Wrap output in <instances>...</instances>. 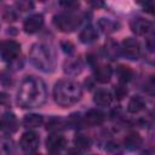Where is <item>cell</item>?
<instances>
[{
	"label": "cell",
	"instance_id": "7a4b0ae2",
	"mask_svg": "<svg viewBox=\"0 0 155 155\" xmlns=\"http://www.w3.org/2000/svg\"><path fill=\"white\" fill-rule=\"evenodd\" d=\"M81 94L82 91L80 85L73 80H59L53 87V99L63 108L70 107L79 102Z\"/></svg>",
	"mask_w": 155,
	"mask_h": 155
},
{
	"label": "cell",
	"instance_id": "8992f818",
	"mask_svg": "<svg viewBox=\"0 0 155 155\" xmlns=\"http://www.w3.org/2000/svg\"><path fill=\"white\" fill-rule=\"evenodd\" d=\"M1 57L6 62L16 61L21 54V45L15 40H7L1 45Z\"/></svg>",
	"mask_w": 155,
	"mask_h": 155
},
{
	"label": "cell",
	"instance_id": "4316f807",
	"mask_svg": "<svg viewBox=\"0 0 155 155\" xmlns=\"http://www.w3.org/2000/svg\"><path fill=\"white\" fill-rule=\"evenodd\" d=\"M2 17H4V19L5 21H15L16 19V13L13 12V10H8V8H6L4 12H2Z\"/></svg>",
	"mask_w": 155,
	"mask_h": 155
},
{
	"label": "cell",
	"instance_id": "7402d4cb",
	"mask_svg": "<svg viewBox=\"0 0 155 155\" xmlns=\"http://www.w3.org/2000/svg\"><path fill=\"white\" fill-rule=\"evenodd\" d=\"M64 71L69 75H76L81 71V63L79 59H69L64 64Z\"/></svg>",
	"mask_w": 155,
	"mask_h": 155
},
{
	"label": "cell",
	"instance_id": "3957f363",
	"mask_svg": "<svg viewBox=\"0 0 155 155\" xmlns=\"http://www.w3.org/2000/svg\"><path fill=\"white\" fill-rule=\"evenodd\" d=\"M29 59L35 68L44 73H50L54 69V56L45 44H34L29 52Z\"/></svg>",
	"mask_w": 155,
	"mask_h": 155
},
{
	"label": "cell",
	"instance_id": "d4e9b609",
	"mask_svg": "<svg viewBox=\"0 0 155 155\" xmlns=\"http://www.w3.org/2000/svg\"><path fill=\"white\" fill-rule=\"evenodd\" d=\"M11 154H12L11 143L6 140L0 142V155H11Z\"/></svg>",
	"mask_w": 155,
	"mask_h": 155
},
{
	"label": "cell",
	"instance_id": "f546056e",
	"mask_svg": "<svg viewBox=\"0 0 155 155\" xmlns=\"http://www.w3.org/2000/svg\"><path fill=\"white\" fill-rule=\"evenodd\" d=\"M126 93H127V90H126L124 86H119V87L116 88V97H117V98H122V97H125Z\"/></svg>",
	"mask_w": 155,
	"mask_h": 155
},
{
	"label": "cell",
	"instance_id": "277c9868",
	"mask_svg": "<svg viewBox=\"0 0 155 155\" xmlns=\"http://www.w3.org/2000/svg\"><path fill=\"white\" fill-rule=\"evenodd\" d=\"M54 25L63 33H71L74 31L81 23V16L78 15L74 10L73 11H65L62 13H58L53 18Z\"/></svg>",
	"mask_w": 155,
	"mask_h": 155
},
{
	"label": "cell",
	"instance_id": "2e32d148",
	"mask_svg": "<svg viewBox=\"0 0 155 155\" xmlns=\"http://www.w3.org/2000/svg\"><path fill=\"white\" fill-rule=\"evenodd\" d=\"M142 143H143L142 137H140L138 133H134V132L128 133V134L125 137V140H124L125 148H126L127 150H131V151L137 150V149L142 145Z\"/></svg>",
	"mask_w": 155,
	"mask_h": 155
},
{
	"label": "cell",
	"instance_id": "ba28073f",
	"mask_svg": "<svg viewBox=\"0 0 155 155\" xmlns=\"http://www.w3.org/2000/svg\"><path fill=\"white\" fill-rule=\"evenodd\" d=\"M39 143H40L39 136L33 131L24 132L19 140V145H21L22 150L25 153H33L34 150H36L39 147Z\"/></svg>",
	"mask_w": 155,
	"mask_h": 155
},
{
	"label": "cell",
	"instance_id": "9a60e30c",
	"mask_svg": "<svg viewBox=\"0 0 155 155\" xmlns=\"http://www.w3.org/2000/svg\"><path fill=\"white\" fill-rule=\"evenodd\" d=\"M79 39H80V41L82 44H86V45L94 42L98 39V30H97V28L94 25H92V24H87L81 30V33L79 35Z\"/></svg>",
	"mask_w": 155,
	"mask_h": 155
},
{
	"label": "cell",
	"instance_id": "484cf974",
	"mask_svg": "<svg viewBox=\"0 0 155 155\" xmlns=\"http://www.w3.org/2000/svg\"><path fill=\"white\" fill-rule=\"evenodd\" d=\"M16 5L21 11H28V10H31L34 7V4L30 1H18Z\"/></svg>",
	"mask_w": 155,
	"mask_h": 155
},
{
	"label": "cell",
	"instance_id": "5bb4252c",
	"mask_svg": "<svg viewBox=\"0 0 155 155\" xmlns=\"http://www.w3.org/2000/svg\"><path fill=\"white\" fill-rule=\"evenodd\" d=\"M114 101V96L105 88H99L94 92L93 102L99 107H109Z\"/></svg>",
	"mask_w": 155,
	"mask_h": 155
},
{
	"label": "cell",
	"instance_id": "1f68e13d",
	"mask_svg": "<svg viewBox=\"0 0 155 155\" xmlns=\"http://www.w3.org/2000/svg\"><path fill=\"white\" fill-rule=\"evenodd\" d=\"M30 155H40V154H30Z\"/></svg>",
	"mask_w": 155,
	"mask_h": 155
},
{
	"label": "cell",
	"instance_id": "6da1fadb",
	"mask_svg": "<svg viewBox=\"0 0 155 155\" xmlns=\"http://www.w3.org/2000/svg\"><path fill=\"white\" fill-rule=\"evenodd\" d=\"M47 98V91L44 81L36 76H27L17 92V103L22 108L41 107Z\"/></svg>",
	"mask_w": 155,
	"mask_h": 155
},
{
	"label": "cell",
	"instance_id": "ac0fdd59",
	"mask_svg": "<svg viewBox=\"0 0 155 155\" xmlns=\"http://www.w3.org/2000/svg\"><path fill=\"white\" fill-rule=\"evenodd\" d=\"M44 122V117L39 114H27L23 120H22V124L25 128H36V127H40Z\"/></svg>",
	"mask_w": 155,
	"mask_h": 155
},
{
	"label": "cell",
	"instance_id": "d6986e66",
	"mask_svg": "<svg viewBox=\"0 0 155 155\" xmlns=\"http://www.w3.org/2000/svg\"><path fill=\"white\" fill-rule=\"evenodd\" d=\"M97 25H98V28H99L104 34L114 33V31L117 30V28H119V24H117L115 21H113V19H110V18H104V17H103V18H99Z\"/></svg>",
	"mask_w": 155,
	"mask_h": 155
},
{
	"label": "cell",
	"instance_id": "83f0119b",
	"mask_svg": "<svg viewBox=\"0 0 155 155\" xmlns=\"http://www.w3.org/2000/svg\"><path fill=\"white\" fill-rule=\"evenodd\" d=\"M61 46H62L63 51H64L65 53H68V54L73 53V51H74V45H73L70 41H63V42L61 44Z\"/></svg>",
	"mask_w": 155,
	"mask_h": 155
},
{
	"label": "cell",
	"instance_id": "603a6c76",
	"mask_svg": "<svg viewBox=\"0 0 155 155\" xmlns=\"http://www.w3.org/2000/svg\"><path fill=\"white\" fill-rule=\"evenodd\" d=\"M74 144H75V148H76V149H79L80 151H82V150H86V149L90 148L91 140H90L88 137H86V136H84V134H80V136H78V137L74 139Z\"/></svg>",
	"mask_w": 155,
	"mask_h": 155
},
{
	"label": "cell",
	"instance_id": "52a82bcc",
	"mask_svg": "<svg viewBox=\"0 0 155 155\" xmlns=\"http://www.w3.org/2000/svg\"><path fill=\"white\" fill-rule=\"evenodd\" d=\"M65 144H67L65 137L58 132L50 134L46 139V148L52 155H58L65 148Z\"/></svg>",
	"mask_w": 155,
	"mask_h": 155
},
{
	"label": "cell",
	"instance_id": "4fadbf2b",
	"mask_svg": "<svg viewBox=\"0 0 155 155\" xmlns=\"http://www.w3.org/2000/svg\"><path fill=\"white\" fill-rule=\"evenodd\" d=\"M113 69L109 64H97L94 68V79L99 84H107L110 81Z\"/></svg>",
	"mask_w": 155,
	"mask_h": 155
},
{
	"label": "cell",
	"instance_id": "f1b7e54d",
	"mask_svg": "<svg viewBox=\"0 0 155 155\" xmlns=\"http://www.w3.org/2000/svg\"><path fill=\"white\" fill-rule=\"evenodd\" d=\"M144 11H147L148 13H153V10H154V2L153 1H148L145 4H142Z\"/></svg>",
	"mask_w": 155,
	"mask_h": 155
},
{
	"label": "cell",
	"instance_id": "5b68a950",
	"mask_svg": "<svg viewBox=\"0 0 155 155\" xmlns=\"http://www.w3.org/2000/svg\"><path fill=\"white\" fill-rule=\"evenodd\" d=\"M120 53L128 59H138L140 54V45L134 38H125L120 46Z\"/></svg>",
	"mask_w": 155,
	"mask_h": 155
},
{
	"label": "cell",
	"instance_id": "44dd1931",
	"mask_svg": "<svg viewBox=\"0 0 155 155\" xmlns=\"http://www.w3.org/2000/svg\"><path fill=\"white\" fill-rule=\"evenodd\" d=\"M104 51H105V54H107L110 59H116V57L120 54L119 44L115 42L114 40H108V41L105 42Z\"/></svg>",
	"mask_w": 155,
	"mask_h": 155
},
{
	"label": "cell",
	"instance_id": "4dcf8cb0",
	"mask_svg": "<svg viewBox=\"0 0 155 155\" xmlns=\"http://www.w3.org/2000/svg\"><path fill=\"white\" fill-rule=\"evenodd\" d=\"M68 155H81V151L79 150V149H71V150H69V153H68Z\"/></svg>",
	"mask_w": 155,
	"mask_h": 155
},
{
	"label": "cell",
	"instance_id": "e0dca14e",
	"mask_svg": "<svg viewBox=\"0 0 155 155\" xmlns=\"http://www.w3.org/2000/svg\"><path fill=\"white\" fill-rule=\"evenodd\" d=\"M145 108V101L140 96H133L127 104V110L131 114H138Z\"/></svg>",
	"mask_w": 155,
	"mask_h": 155
},
{
	"label": "cell",
	"instance_id": "30bf717a",
	"mask_svg": "<svg viewBox=\"0 0 155 155\" xmlns=\"http://www.w3.org/2000/svg\"><path fill=\"white\" fill-rule=\"evenodd\" d=\"M44 25V17L41 13H33L28 16L23 23V29L27 34L38 33Z\"/></svg>",
	"mask_w": 155,
	"mask_h": 155
},
{
	"label": "cell",
	"instance_id": "9c48e42d",
	"mask_svg": "<svg viewBox=\"0 0 155 155\" xmlns=\"http://www.w3.org/2000/svg\"><path fill=\"white\" fill-rule=\"evenodd\" d=\"M0 127L5 132H8V133L15 132L18 128V121L15 114L11 113L10 110L2 109L0 111Z\"/></svg>",
	"mask_w": 155,
	"mask_h": 155
},
{
	"label": "cell",
	"instance_id": "ffe728a7",
	"mask_svg": "<svg viewBox=\"0 0 155 155\" xmlns=\"http://www.w3.org/2000/svg\"><path fill=\"white\" fill-rule=\"evenodd\" d=\"M116 75L121 84H126L133 78V71L127 65H119L116 68Z\"/></svg>",
	"mask_w": 155,
	"mask_h": 155
},
{
	"label": "cell",
	"instance_id": "7c38bea8",
	"mask_svg": "<svg viewBox=\"0 0 155 155\" xmlns=\"http://www.w3.org/2000/svg\"><path fill=\"white\" fill-rule=\"evenodd\" d=\"M104 113H102L98 109H91L88 110L85 116L82 117V125L88 126V127H93V126H98L104 121Z\"/></svg>",
	"mask_w": 155,
	"mask_h": 155
},
{
	"label": "cell",
	"instance_id": "8fae6325",
	"mask_svg": "<svg viewBox=\"0 0 155 155\" xmlns=\"http://www.w3.org/2000/svg\"><path fill=\"white\" fill-rule=\"evenodd\" d=\"M130 27H131V30L136 34V35H139V36H143V35H147L153 29V23L145 18H142V17H137V18H133L130 23Z\"/></svg>",
	"mask_w": 155,
	"mask_h": 155
},
{
	"label": "cell",
	"instance_id": "cb8c5ba5",
	"mask_svg": "<svg viewBox=\"0 0 155 155\" xmlns=\"http://www.w3.org/2000/svg\"><path fill=\"white\" fill-rule=\"evenodd\" d=\"M62 126H63V120H61V119H52L48 124H47V130H50V131H58V130H61L62 128Z\"/></svg>",
	"mask_w": 155,
	"mask_h": 155
}]
</instances>
